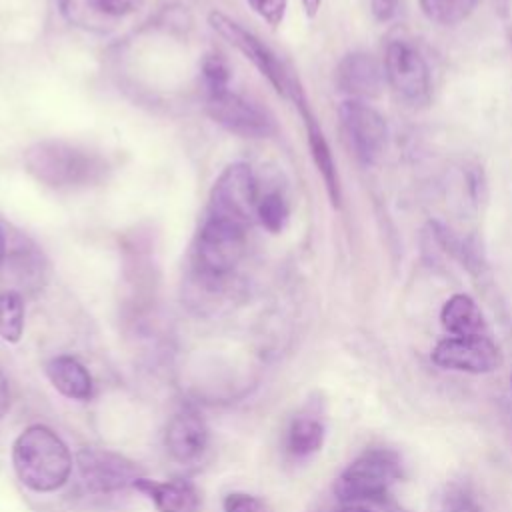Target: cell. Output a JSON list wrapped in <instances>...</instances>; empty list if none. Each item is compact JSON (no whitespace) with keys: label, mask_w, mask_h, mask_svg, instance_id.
<instances>
[{"label":"cell","mask_w":512,"mask_h":512,"mask_svg":"<svg viewBox=\"0 0 512 512\" xmlns=\"http://www.w3.org/2000/svg\"><path fill=\"white\" fill-rule=\"evenodd\" d=\"M246 230L228 220L204 218L194 244V268L202 282L216 286L234 272L246 252Z\"/></svg>","instance_id":"cell-3"},{"label":"cell","mask_w":512,"mask_h":512,"mask_svg":"<svg viewBox=\"0 0 512 512\" xmlns=\"http://www.w3.org/2000/svg\"><path fill=\"white\" fill-rule=\"evenodd\" d=\"M258 200L260 196L252 168L244 162H234L228 164L216 178L210 190L206 216L248 228L256 218Z\"/></svg>","instance_id":"cell-6"},{"label":"cell","mask_w":512,"mask_h":512,"mask_svg":"<svg viewBox=\"0 0 512 512\" xmlns=\"http://www.w3.org/2000/svg\"><path fill=\"white\" fill-rule=\"evenodd\" d=\"M384 76L390 88L410 106H426L432 94L430 70L424 56L406 40H394L384 54Z\"/></svg>","instance_id":"cell-8"},{"label":"cell","mask_w":512,"mask_h":512,"mask_svg":"<svg viewBox=\"0 0 512 512\" xmlns=\"http://www.w3.org/2000/svg\"><path fill=\"white\" fill-rule=\"evenodd\" d=\"M400 478V456L388 448H372L348 464L338 476L334 492L344 504H360L384 496Z\"/></svg>","instance_id":"cell-4"},{"label":"cell","mask_w":512,"mask_h":512,"mask_svg":"<svg viewBox=\"0 0 512 512\" xmlns=\"http://www.w3.org/2000/svg\"><path fill=\"white\" fill-rule=\"evenodd\" d=\"M24 334V300L16 290L0 292V338L16 344Z\"/></svg>","instance_id":"cell-19"},{"label":"cell","mask_w":512,"mask_h":512,"mask_svg":"<svg viewBox=\"0 0 512 512\" xmlns=\"http://www.w3.org/2000/svg\"><path fill=\"white\" fill-rule=\"evenodd\" d=\"M210 28L224 38L230 46H234L244 58H248L262 76L274 86V90L286 98L296 100L302 90L298 82L292 78V74L284 68V64L276 58V54L250 30H246L242 24L232 20L230 16L222 12H210L208 14Z\"/></svg>","instance_id":"cell-5"},{"label":"cell","mask_w":512,"mask_h":512,"mask_svg":"<svg viewBox=\"0 0 512 512\" xmlns=\"http://www.w3.org/2000/svg\"><path fill=\"white\" fill-rule=\"evenodd\" d=\"M164 444L168 454L180 464L198 460L208 444V426L204 418L190 408L176 412L166 426Z\"/></svg>","instance_id":"cell-13"},{"label":"cell","mask_w":512,"mask_h":512,"mask_svg":"<svg viewBox=\"0 0 512 512\" xmlns=\"http://www.w3.org/2000/svg\"><path fill=\"white\" fill-rule=\"evenodd\" d=\"M132 488L146 494L158 512H198L202 504L198 488L188 480L156 482L140 476Z\"/></svg>","instance_id":"cell-14"},{"label":"cell","mask_w":512,"mask_h":512,"mask_svg":"<svg viewBox=\"0 0 512 512\" xmlns=\"http://www.w3.org/2000/svg\"><path fill=\"white\" fill-rule=\"evenodd\" d=\"M324 444V426L312 416H298L286 432V452L294 458H306Z\"/></svg>","instance_id":"cell-18"},{"label":"cell","mask_w":512,"mask_h":512,"mask_svg":"<svg viewBox=\"0 0 512 512\" xmlns=\"http://www.w3.org/2000/svg\"><path fill=\"white\" fill-rule=\"evenodd\" d=\"M432 360L442 368L472 374L492 372L502 362L500 350L488 334L444 338L432 350Z\"/></svg>","instance_id":"cell-11"},{"label":"cell","mask_w":512,"mask_h":512,"mask_svg":"<svg viewBox=\"0 0 512 512\" xmlns=\"http://www.w3.org/2000/svg\"><path fill=\"white\" fill-rule=\"evenodd\" d=\"M78 4L84 6L82 10L88 12L90 8L94 14H100L104 18H122L138 10L142 0H66L64 10H74Z\"/></svg>","instance_id":"cell-22"},{"label":"cell","mask_w":512,"mask_h":512,"mask_svg":"<svg viewBox=\"0 0 512 512\" xmlns=\"http://www.w3.org/2000/svg\"><path fill=\"white\" fill-rule=\"evenodd\" d=\"M224 512H266V506L260 498L246 492H230L222 500Z\"/></svg>","instance_id":"cell-24"},{"label":"cell","mask_w":512,"mask_h":512,"mask_svg":"<svg viewBox=\"0 0 512 512\" xmlns=\"http://www.w3.org/2000/svg\"><path fill=\"white\" fill-rule=\"evenodd\" d=\"M26 170L50 188H76L94 182L102 162L82 148L60 140H42L24 154Z\"/></svg>","instance_id":"cell-2"},{"label":"cell","mask_w":512,"mask_h":512,"mask_svg":"<svg viewBox=\"0 0 512 512\" xmlns=\"http://www.w3.org/2000/svg\"><path fill=\"white\" fill-rule=\"evenodd\" d=\"M4 254H6V238H4V230L0 226V262L4 260Z\"/></svg>","instance_id":"cell-31"},{"label":"cell","mask_w":512,"mask_h":512,"mask_svg":"<svg viewBox=\"0 0 512 512\" xmlns=\"http://www.w3.org/2000/svg\"><path fill=\"white\" fill-rule=\"evenodd\" d=\"M370 10L376 20L388 22L398 10V0H370Z\"/></svg>","instance_id":"cell-27"},{"label":"cell","mask_w":512,"mask_h":512,"mask_svg":"<svg viewBox=\"0 0 512 512\" xmlns=\"http://www.w3.org/2000/svg\"><path fill=\"white\" fill-rule=\"evenodd\" d=\"M12 468L28 490L38 494L56 492L70 478L72 454L52 428L32 424L12 444Z\"/></svg>","instance_id":"cell-1"},{"label":"cell","mask_w":512,"mask_h":512,"mask_svg":"<svg viewBox=\"0 0 512 512\" xmlns=\"http://www.w3.org/2000/svg\"><path fill=\"white\" fill-rule=\"evenodd\" d=\"M424 16L436 24L450 26L466 20L478 0H418Z\"/></svg>","instance_id":"cell-20"},{"label":"cell","mask_w":512,"mask_h":512,"mask_svg":"<svg viewBox=\"0 0 512 512\" xmlns=\"http://www.w3.org/2000/svg\"><path fill=\"white\" fill-rule=\"evenodd\" d=\"M290 210L280 192H268L260 196L258 206H256V220L272 234H278L284 230L288 222Z\"/></svg>","instance_id":"cell-21"},{"label":"cell","mask_w":512,"mask_h":512,"mask_svg":"<svg viewBox=\"0 0 512 512\" xmlns=\"http://www.w3.org/2000/svg\"><path fill=\"white\" fill-rule=\"evenodd\" d=\"M440 512H478V508L462 488H452L444 496Z\"/></svg>","instance_id":"cell-26"},{"label":"cell","mask_w":512,"mask_h":512,"mask_svg":"<svg viewBox=\"0 0 512 512\" xmlns=\"http://www.w3.org/2000/svg\"><path fill=\"white\" fill-rule=\"evenodd\" d=\"M340 128L358 162L376 164L388 146V124L378 110L364 100L348 98L338 108Z\"/></svg>","instance_id":"cell-7"},{"label":"cell","mask_w":512,"mask_h":512,"mask_svg":"<svg viewBox=\"0 0 512 512\" xmlns=\"http://www.w3.org/2000/svg\"><path fill=\"white\" fill-rule=\"evenodd\" d=\"M206 114L224 130L242 138H264L274 132L272 118L254 102L226 90L206 94Z\"/></svg>","instance_id":"cell-9"},{"label":"cell","mask_w":512,"mask_h":512,"mask_svg":"<svg viewBox=\"0 0 512 512\" xmlns=\"http://www.w3.org/2000/svg\"><path fill=\"white\" fill-rule=\"evenodd\" d=\"M230 74H232V70L224 56L212 52V54H206V58L202 60V76H204V84H206V94L226 90L230 84Z\"/></svg>","instance_id":"cell-23"},{"label":"cell","mask_w":512,"mask_h":512,"mask_svg":"<svg viewBox=\"0 0 512 512\" xmlns=\"http://www.w3.org/2000/svg\"><path fill=\"white\" fill-rule=\"evenodd\" d=\"M46 376L52 386L70 400H88L94 392V382L88 368L74 356L62 354L46 362Z\"/></svg>","instance_id":"cell-16"},{"label":"cell","mask_w":512,"mask_h":512,"mask_svg":"<svg viewBox=\"0 0 512 512\" xmlns=\"http://www.w3.org/2000/svg\"><path fill=\"white\" fill-rule=\"evenodd\" d=\"M336 512H372V510H368L366 506H360V504H348Z\"/></svg>","instance_id":"cell-30"},{"label":"cell","mask_w":512,"mask_h":512,"mask_svg":"<svg viewBox=\"0 0 512 512\" xmlns=\"http://www.w3.org/2000/svg\"><path fill=\"white\" fill-rule=\"evenodd\" d=\"M10 410V388L4 372L0 370V420L8 414Z\"/></svg>","instance_id":"cell-28"},{"label":"cell","mask_w":512,"mask_h":512,"mask_svg":"<svg viewBox=\"0 0 512 512\" xmlns=\"http://www.w3.org/2000/svg\"><path fill=\"white\" fill-rule=\"evenodd\" d=\"M300 2H302L304 12H306L308 18H314L316 12H318V8H320V4H322V0H300Z\"/></svg>","instance_id":"cell-29"},{"label":"cell","mask_w":512,"mask_h":512,"mask_svg":"<svg viewBox=\"0 0 512 512\" xmlns=\"http://www.w3.org/2000/svg\"><path fill=\"white\" fill-rule=\"evenodd\" d=\"M296 106L300 108V114L304 118V124H306V134H308V146H310V156L324 180V186H326V192L330 196V202L338 208L340 206V200H342V192H340V178H338V170H336V164H334V156L330 152V146L324 138V132L322 128L318 126L316 118L312 116V112L308 110L306 106V100H304V94H300L296 100Z\"/></svg>","instance_id":"cell-15"},{"label":"cell","mask_w":512,"mask_h":512,"mask_svg":"<svg viewBox=\"0 0 512 512\" xmlns=\"http://www.w3.org/2000/svg\"><path fill=\"white\" fill-rule=\"evenodd\" d=\"M334 78L338 90L354 100L378 96L386 82L384 66H380L370 54L364 52L346 54L336 66Z\"/></svg>","instance_id":"cell-12"},{"label":"cell","mask_w":512,"mask_h":512,"mask_svg":"<svg viewBox=\"0 0 512 512\" xmlns=\"http://www.w3.org/2000/svg\"><path fill=\"white\" fill-rule=\"evenodd\" d=\"M76 466L82 482L92 492H118L132 488L142 476L140 468L132 460L100 448H82L76 454Z\"/></svg>","instance_id":"cell-10"},{"label":"cell","mask_w":512,"mask_h":512,"mask_svg":"<svg viewBox=\"0 0 512 512\" xmlns=\"http://www.w3.org/2000/svg\"><path fill=\"white\" fill-rule=\"evenodd\" d=\"M442 326L452 336H476L486 334V320L478 304L466 294H454L440 312Z\"/></svg>","instance_id":"cell-17"},{"label":"cell","mask_w":512,"mask_h":512,"mask_svg":"<svg viewBox=\"0 0 512 512\" xmlns=\"http://www.w3.org/2000/svg\"><path fill=\"white\" fill-rule=\"evenodd\" d=\"M248 6L270 26H280L286 14V0H246Z\"/></svg>","instance_id":"cell-25"}]
</instances>
